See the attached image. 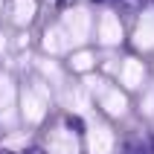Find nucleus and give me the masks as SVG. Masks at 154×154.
<instances>
[{
  "mask_svg": "<svg viewBox=\"0 0 154 154\" xmlns=\"http://www.w3.org/2000/svg\"><path fill=\"white\" fill-rule=\"evenodd\" d=\"M50 102H52V90L41 79H29L17 93V113H20V119L26 125H41Z\"/></svg>",
  "mask_w": 154,
  "mask_h": 154,
  "instance_id": "f257e3e1",
  "label": "nucleus"
},
{
  "mask_svg": "<svg viewBox=\"0 0 154 154\" xmlns=\"http://www.w3.org/2000/svg\"><path fill=\"white\" fill-rule=\"evenodd\" d=\"M82 87L87 90V96H90V99H96V102H99V108H102L108 116L119 119V116H125V113H128V96L122 93L119 87L108 85L102 76H87Z\"/></svg>",
  "mask_w": 154,
  "mask_h": 154,
  "instance_id": "f03ea898",
  "label": "nucleus"
},
{
  "mask_svg": "<svg viewBox=\"0 0 154 154\" xmlns=\"http://www.w3.org/2000/svg\"><path fill=\"white\" fill-rule=\"evenodd\" d=\"M93 23H96V17H93V12L87 6H70V9H64L61 17H58V26L67 32L73 50H76V47H85V44L93 38Z\"/></svg>",
  "mask_w": 154,
  "mask_h": 154,
  "instance_id": "7ed1b4c3",
  "label": "nucleus"
},
{
  "mask_svg": "<svg viewBox=\"0 0 154 154\" xmlns=\"http://www.w3.org/2000/svg\"><path fill=\"white\" fill-rule=\"evenodd\" d=\"M93 38L102 44L105 50H116L122 41H125V29H122V20L113 9H105L96 15V23H93Z\"/></svg>",
  "mask_w": 154,
  "mask_h": 154,
  "instance_id": "20e7f679",
  "label": "nucleus"
},
{
  "mask_svg": "<svg viewBox=\"0 0 154 154\" xmlns=\"http://www.w3.org/2000/svg\"><path fill=\"white\" fill-rule=\"evenodd\" d=\"M17 85L6 70H0V128L12 131L17 125Z\"/></svg>",
  "mask_w": 154,
  "mask_h": 154,
  "instance_id": "39448f33",
  "label": "nucleus"
},
{
  "mask_svg": "<svg viewBox=\"0 0 154 154\" xmlns=\"http://www.w3.org/2000/svg\"><path fill=\"white\" fill-rule=\"evenodd\" d=\"M47 151L50 154H79L82 151V143H79V137H76L73 128L55 125V128L47 134Z\"/></svg>",
  "mask_w": 154,
  "mask_h": 154,
  "instance_id": "423d86ee",
  "label": "nucleus"
},
{
  "mask_svg": "<svg viewBox=\"0 0 154 154\" xmlns=\"http://www.w3.org/2000/svg\"><path fill=\"white\" fill-rule=\"evenodd\" d=\"M113 131L99 119L87 122V154H111L113 151Z\"/></svg>",
  "mask_w": 154,
  "mask_h": 154,
  "instance_id": "0eeeda50",
  "label": "nucleus"
},
{
  "mask_svg": "<svg viewBox=\"0 0 154 154\" xmlns=\"http://www.w3.org/2000/svg\"><path fill=\"white\" fill-rule=\"evenodd\" d=\"M119 85L125 87V90H143V85H146V64L140 58H134V55H128V58L119 61Z\"/></svg>",
  "mask_w": 154,
  "mask_h": 154,
  "instance_id": "6e6552de",
  "label": "nucleus"
},
{
  "mask_svg": "<svg viewBox=\"0 0 154 154\" xmlns=\"http://www.w3.org/2000/svg\"><path fill=\"white\" fill-rule=\"evenodd\" d=\"M131 41H134V47H137L140 52L154 50V9H146V12L137 17Z\"/></svg>",
  "mask_w": 154,
  "mask_h": 154,
  "instance_id": "1a4fd4ad",
  "label": "nucleus"
},
{
  "mask_svg": "<svg viewBox=\"0 0 154 154\" xmlns=\"http://www.w3.org/2000/svg\"><path fill=\"white\" fill-rule=\"evenodd\" d=\"M41 47H44V52H47L50 58H55V55H70V52H73V44H70L67 32H64L58 23L47 26V32H44V38H41Z\"/></svg>",
  "mask_w": 154,
  "mask_h": 154,
  "instance_id": "9d476101",
  "label": "nucleus"
},
{
  "mask_svg": "<svg viewBox=\"0 0 154 154\" xmlns=\"http://www.w3.org/2000/svg\"><path fill=\"white\" fill-rule=\"evenodd\" d=\"M35 70H38V79H41L50 90H52V87H55V90H61V87L67 85V82H64V70H61V64H58V61H52L50 55L35 58Z\"/></svg>",
  "mask_w": 154,
  "mask_h": 154,
  "instance_id": "9b49d317",
  "label": "nucleus"
},
{
  "mask_svg": "<svg viewBox=\"0 0 154 154\" xmlns=\"http://www.w3.org/2000/svg\"><path fill=\"white\" fill-rule=\"evenodd\" d=\"M35 12H38V3L35 0H12L9 3V20L17 26V29H26V26L35 20Z\"/></svg>",
  "mask_w": 154,
  "mask_h": 154,
  "instance_id": "f8f14e48",
  "label": "nucleus"
},
{
  "mask_svg": "<svg viewBox=\"0 0 154 154\" xmlns=\"http://www.w3.org/2000/svg\"><path fill=\"white\" fill-rule=\"evenodd\" d=\"M61 99H64V105L70 111H76V113H87L90 105H93V99L87 96V90L82 85H64L61 87Z\"/></svg>",
  "mask_w": 154,
  "mask_h": 154,
  "instance_id": "ddd939ff",
  "label": "nucleus"
},
{
  "mask_svg": "<svg viewBox=\"0 0 154 154\" xmlns=\"http://www.w3.org/2000/svg\"><path fill=\"white\" fill-rule=\"evenodd\" d=\"M96 52H90V50H85V47H79V50H73L70 52V70H76V73H87L90 76V70L96 67Z\"/></svg>",
  "mask_w": 154,
  "mask_h": 154,
  "instance_id": "4468645a",
  "label": "nucleus"
},
{
  "mask_svg": "<svg viewBox=\"0 0 154 154\" xmlns=\"http://www.w3.org/2000/svg\"><path fill=\"white\" fill-rule=\"evenodd\" d=\"M140 111L154 119V87H148L146 93H143V99H140Z\"/></svg>",
  "mask_w": 154,
  "mask_h": 154,
  "instance_id": "2eb2a0df",
  "label": "nucleus"
},
{
  "mask_svg": "<svg viewBox=\"0 0 154 154\" xmlns=\"http://www.w3.org/2000/svg\"><path fill=\"white\" fill-rule=\"evenodd\" d=\"M26 140H29L26 134H20V137L15 134V137H9V140H6V146H9V148H20V146H26Z\"/></svg>",
  "mask_w": 154,
  "mask_h": 154,
  "instance_id": "dca6fc26",
  "label": "nucleus"
},
{
  "mask_svg": "<svg viewBox=\"0 0 154 154\" xmlns=\"http://www.w3.org/2000/svg\"><path fill=\"white\" fill-rule=\"evenodd\" d=\"M6 47H9V41H6V35L0 32V55H3V52H6Z\"/></svg>",
  "mask_w": 154,
  "mask_h": 154,
  "instance_id": "f3484780",
  "label": "nucleus"
},
{
  "mask_svg": "<svg viewBox=\"0 0 154 154\" xmlns=\"http://www.w3.org/2000/svg\"><path fill=\"white\" fill-rule=\"evenodd\" d=\"M3 15H6V3L0 0V20H3Z\"/></svg>",
  "mask_w": 154,
  "mask_h": 154,
  "instance_id": "a211bd4d",
  "label": "nucleus"
}]
</instances>
